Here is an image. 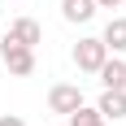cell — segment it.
I'll use <instances>...</instances> for the list:
<instances>
[{"label": "cell", "mask_w": 126, "mask_h": 126, "mask_svg": "<svg viewBox=\"0 0 126 126\" xmlns=\"http://www.w3.org/2000/svg\"><path fill=\"white\" fill-rule=\"evenodd\" d=\"M109 61V48H104V39L87 35V39H78L74 44V65L83 70V74H100V65Z\"/></svg>", "instance_id": "2"}, {"label": "cell", "mask_w": 126, "mask_h": 126, "mask_svg": "<svg viewBox=\"0 0 126 126\" xmlns=\"http://www.w3.org/2000/svg\"><path fill=\"white\" fill-rule=\"evenodd\" d=\"M100 83H104V91H126V61L122 57H109L100 65Z\"/></svg>", "instance_id": "5"}, {"label": "cell", "mask_w": 126, "mask_h": 126, "mask_svg": "<svg viewBox=\"0 0 126 126\" xmlns=\"http://www.w3.org/2000/svg\"><path fill=\"white\" fill-rule=\"evenodd\" d=\"M96 126H109V122H96Z\"/></svg>", "instance_id": "12"}, {"label": "cell", "mask_w": 126, "mask_h": 126, "mask_svg": "<svg viewBox=\"0 0 126 126\" xmlns=\"http://www.w3.org/2000/svg\"><path fill=\"white\" fill-rule=\"evenodd\" d=\"M104 48L109 52H126V17H109V26H104Z\"/></svg>", "instance_id": "8"}, {"label": "cell", "mask_w": 126, "mask_h": 126, "mask_svg": "<svg viewBox=\"0 0 126 126\" xmlns=\"http://www.w3.org/2000/svg\"><path fill=\"white\" fill-rule=\"evenodd\" d=\"M61 17L65 22H91L96 17V0H61Z\"/></svg>", "instance_id": "7"}, {"label": "cell", "mask_w": 126, "mask_h": 126, "mask_svg": "<svg viewBox=\"0 0 126 126\" xmlns=\"http://www.w3.org/2000/svg\"><path fill=\"white\" fill-rule=\"evenodd\" d=\"M0 57H4V70H9L13 78L35 74V48H22V44H13V39L0 35Z\"/></svg>", "instance_id": "1"}, {"label": "cell", "mask_w": 126, "mask_h": 126, "mask_svg": "<svg viewBox=\"0 0 126 126\" xmlns=\"http://www.w3.org/2000/svg\"><path fill=\"white\" fill-rule=\"evenodd\" d=\"M122 0H96V9H117Z\"/></svg>", "instance_id": "11"}, {"label": "cell", "mask_w": 126, "mask_h": 126, "mask_svg": "<svg viewBox=\"0 0 126 126\" xmlns=\"http://www.w3.org/2000/svg\"><path fill=\"white\" fill-rule=\"evenodd\" d=\"M13 44H22V48H35V44H44V31H39L35 17H17V22H9V35Z\"/></svg>", "instance_id": "4"}, {"label": "cell", "mask_w": 126, "mask_h": 126, "mask_svg": "<svg viewBox=\"0 0 126 126\" xmlns=\"http://www.w3.org/2000/svg\"><path fill=\"white\" fill-rule=\"evenodd\" d=\"M96 109H100L104 122H122V117H126V91H104Z\"/></svg>", "instance_id": "6"}, {"label": "cell", "mask_w": 126, "mask_h": 126, "mask_svg": "<svg viewBox=\"0 0 126 126\" xmlns=\"http://www.w3.org/2000/svg\"><path fill=\"white\" fill-rule=\"evenodd\" d=\"M78 104H83V91H78V83H57V87L48 91V109L52 113H74Z\"/></svg>", "instance_id": "3"}, {"label": "cell", "mask_w": 126, "mask_h": 126, "mask_svg": "<svg viewBox=\"0 0 126 126\" xmlns=\"http://www.w3.org/2000/svg\"><path fill=\"white\" fill-rule=\"evenodd\" d=\"M96 122H104V117H100V109H87V104H78L74 113H70V122H65V126H96Z\"/></svg>", "instance_id": "9"}, {"label": "cell", "mask_w": 126, "mask_h": 126, "mask_svg": "<svg viewBox=\"0 0 126 126\" xmlns=\"http://www.w3.org/2000/svg\"><path fill=\"white\" fill-rule=\"evenodd\" d=\"M0 126H26V122H22L17 113H0Z\"/></svg>", "instance_id": "10"}]
</instances>
